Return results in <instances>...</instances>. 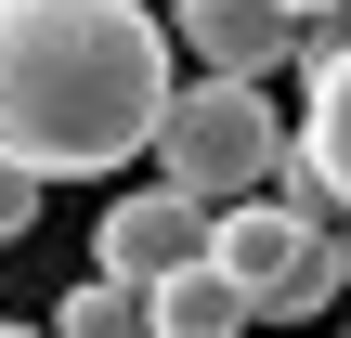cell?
<instances>
[{
	"label": "cell",
	"instance_id": "obj_7",
	"mask_svg": "<svg viewBox=\"0 0 351 338\" xmlns=\"http://www.w3.org/2000/svg\"><path fill=\"white\" fill-rule=\"evenodd\" d=\"M247 287L221 274V261H195V274H169V287H143V338H247Z\"/></svg>",
	"mask_w": 351,
	"mask_h": 338
},
{
	"label": "cell",
	"instance_id": "obj_10",
	"mask_svg": "<svg viewBox=\"0 0 351 338\" xmlns=\"http://www.w3.org/2000/svg\"><path fill=\"white\" fill-rule=\"evenodd\" d=\"M287 13H300L313 39H339V26H351V0H287Z\"/></svg>",
	"mask_w": 351,
	"mask_h": 338
},
{
	"label": "cell",
	"instance_id": "obj_2",
	"mask_svg": "<svg viewBox=\"0 0 351 338\" xmlns=\"http://www.w3.org/2000/svg\"><path fill=\"white\" fill-rule=\"evenodd\" d=\"M287 117H274V91H247V78H182V104H169V130H156V182H182L195 208H247V195H274L287 182Z\"/></svg>",
	"mask_w": 351,
	"mask_h": 338
},
{
	"label": "cell",
	"instance_id": "obj_9",
	"mask_svg": "<svg viewBox=\"0 0 351 338\" xmlns=\"http://www.w3.org/2000/svg\"><path fill=\"white\" fill-rule=\"evenodd\" d=\"M39 195H52V182H26V169L0 156V248H26V221H39Z\"/></svg>",
	"mask_w": 351,
	"mask_h": 338
},
{
	"label": "cell",
	"instance_id": "obj_6",
	"mask_svg": "<svg viewBox=\"0 0 351 338\" xmlns=\"http://www.w3.org/2000/svg\"><path fill=\"white\" fill-rule=\"evenodd\" d=\"M274 195L351 208V26L313 52V78H300V143H287V182H274Z\"/></svg>",
	"mask_w": 351,
	"mask_h": 338
},
{
	"label": "cell",
	"instance_id": "obj_11",
	"mask_svg": "<svg viewBox=\"0 0 351 338\" xmlns=\"http://www.w3.org/2000/svg\"><path fill=\"white\" fill-rule=\"evenodd\" d=\"M0 338H52V326H0Z\"/></svg>",
	"mask_w": 351,
	"mask_h": 338
},
{
	"label": "cell",
	"instance_id": "obj_4",
	"mask_svg": "<svg viewBox=\"0 0 351 338\" xmlns=\"http://www.w3.org/2000/svg\"><path fill=\"white\" fill-rule=\"evenodd\" d=\"M169 39L195 52V78H247V91L287 78V65L313 78V52H326L287 0H169Z\"/></svg>",
	"mask_w": 351,
	"mask_h": 338
},
{
	"label": "cell",
	"instance_id": "obj_8",
	"mask_svg": "<svg viewBox=\"0 0 351 338\" xmlns=\"http://www.w3.org/2000/svg\"><path fill=\"white\" fill-rule=\"evenodd\" d=\"M52 338H143V287L78 274V287H65V313H52Z\"/></svg>",
	"mask_w": 351,
	"mask_h": 338
},
{
	"label": "cell",
	"instance_id": "obj_3",
	"mask_svg": "<svg viewBox=\"0 0 351 338\" xmlns=\"http://www.w3.org/2000/svg\"><path fill=\"white\" fill-rule=\"evenodd\" d=\"M208 261L247 287L261 326H313V313L351 287V248H339V221H326L313 195H247V208H221Z\"/></svg>",
	"mask_w": 351,
	"mask_h": 338
},
{
	"label": "cell",
	"instance_id": "obj_5",
	"mask_svg": "<svg viewBox=\"0 0 351 338\" xmlns=\"http://www.w3.org/2000/svg\"><path fill=\"white\" fill-rule=\"evenodd\" d=\"M208 234H221V208H195L182 182H130V195L104 208V234H91V274H117V287H169V274L208 261Z\"/></svg>",
	"mask_w": 351,
	"mask_h": 338
},
{
	"label": "cell",
	"instance_id": "obj_1",
	"mask_svg": "<svg viewBox=\"0 0 351 338\" xmlns=\"http://www.w3.org/2000/svg\"><path fill=\"white\" fill-rule=\"evenodd\" d=\"M169 13L143 0H0V156L26 182H104L156 156L182 78Z\"/></svg>",
	"mask_w": 351,
	"mask_h": 338
},
{
	"label": "cell",
	"instance_id": "obj_12",
	"mask_svg": "<svg viewBox=\"0 0 351 338\" xmlns=\"http://www.w3.org/2000/svg\"><path fill=\"white\" fill-rule=\"evenodd\" d=\"M339 248H351V234H339Z\"/></svg>",
	"mask_w": 351,
	"mask_h": 338
}]
</instances>
